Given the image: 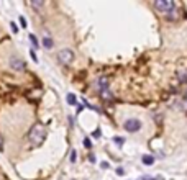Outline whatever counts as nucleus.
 <instances>
[{"mask_svg":"<svg viewBox=\"0 0 187 180\" xmlns=\"http://www.w3.org/2000/svg\"><path fill=\"white\" fill-rule=\"evenodd\" d=\"M10 69H13V70H23V69H25V62H23L20 58H17V56H12V58H10Z\"/></svg>","mask_w":187,"mask_h":180,"instance_id":"obj_5","label":"nucleus"},{"mask_svg":"<svg viewBox=\"0 0 187 180\" xmlns=\"http://www.w3.org/2000/svg\"><path fill=\"white\" fill-rule=\"evenodd\" d=\"M143 164L145 165H153L154 164V157H153V156H143Z\"/></svg>","mask_w":187,"mask_h":180,"instance_id":"obj_9","label":"nucleus"},{"mask_svg":"<svg viewBox=\"0 0 187 180\" xmlns=\"http://www.w3.org/2000/svg\"><path fill=\"white\" fill-rule=\"evenodd\" d=\"M113 141H115V143H117L118 146H122L125 139H123V138H120V136H117V138H113Z\"/></svg>","mask_w":187,"mask_h":180,"instance_id":"obj_14","label":"nucleus"},{"mask_svg":"<svg viewBox=\"0 0 187 180\" xmlns=\"http://www.w3.org/2000/svg\"><path fill=\"white\" fill-rule=\"evenodd\" d=\"M89 160H90V162H95V156L90 154V156H89Z\"/></svg>","mask_w":187,"mask_h":180,"instance_id":"obj_21","label":"nucleus"},{"mask_svg":"<svg viewBox=\"0 0 187 180\" xmlns=\"http://www.w3.org/2000/svg\"><path fill=\"white\" fill-rule=\"evenodd\" d=\"M30 5H31L33 8H40L43 3H41V2H30Z\"/></svg>","mask_w":187,"mask_h":180,"instance_id":"obj_15","label":"nucleus"},{"mask_svg":"<svg viewBox=\"0 0 187 180\" xmlns=\"http://www.w3.org/2000/svg\"><path fill=\"white\" fill-rule=\"evenodd\" d=\"M30 56H31V59L35 61V62H38V58H36V53H35V49H31V51H30Z\"/></svg>","mask_w":187,"mask_h":180,"instance_id":"obj_16","label":"nucleus"},{"mask_svg":"<svg viewBox=\"0 0 187 180\" xmlns=\"http://www.w3.org/2000/svg\"><path fill=\"white\" fill-rule=\"evenodd\" d=\"M176 8H174V10H172L171 13H167V18H169V20H176V18H177V15H176Z\"/></svg>","mask_w":187,"mask_h":180,"instance_id":"obj_13","label":"nucleus"},{"mask_svg":"<svg viewBox=\"0 0 187 180\" xmlns=\"http://www.w3.org/2000/svg\"><path fill=\"white\" fill-rule=\"evenodd\" d=\"M117 174H118V175H123V174H125V170H123L122 167H118V169H117Z\"/></svg>","mask_w":187,"mask_h":180,"instance_id":"obj_20","label":"nucleus"},{"mask_svg":"<svg viewBox=\"0 0 187 180\" xmlns=\"http://www.w3.org/2000/svg\"><path fill=\"white\" fill-rule=\"evenodd\" d=\"M10 26H12V31H13V33H17V31H18V28H17V25H15V23H12Z\"/></svg>","mask_w":187,"mask_h":180,"instance_id":"obj_19","label":"nucleus"},{"mask_svg":"<svg viewBox=\"0 0 187 180\" xmlns=\"http://www.w3.org/2000/svg\"><path fill=\"white\" fill-rule=\"evenodd\" d=\"M100 95H102V97L105 98V100H110V98L113 97L112 93H110V90H105V92H102V93H100Z\"/></svg>","mask_w":187,"mask_h":180,"instance_id":"obj_10","label":"nucleus"},{"mask_svg":"<svg viewBox=\"0 0 187 180\" xmlns=\"http://www.w3.org/2000/svg\"><path fill=\"white\" fill-rule=\"evenodd\" d=\"M154 8L159 10L161 13H171L176 8V5H174V2H171V0H156Z\"/></svg>","mask_w":187,"mask_h":180,"instance_id":"obj_2","label":"nucleus"},{"mask_svg":"<svg viewBox=\"0 0 187 180\" xmlns=\"http://www.w3.org/2000/svg\"><path fill=\"white\" fill-rule=\"evenodd\" d=\"M43 46H45L46 49H51V48H53V39H51L49 36H45V38H43Z\"/></svg>","mask_w":187,"mask_h":180,"instance_id":"obj_8","label":"nucleus"},{"mask_svg":"<svg viewBox=\"0 0 187 180\" xmlns=\"http://www.w3.org/2000/svg\"><path fill=\"white\" fill-rule=\"evenodd\" d=\"M95 88H97L100 93L105 92V90H108V79L107 77H99L97 80H95Z\"/></svg>","mask_w":187,"mask_h":180,"instance_id":"obj_6","label":"nucleus"},{"mask_svg":"<svg viewBox=\"0 0 187 180\" xmlns=\"http://www.w3.org/2000/svg\"><path fill=\"white\" fill-rule=\"evenodd\" d=\"M99 136H100V131L97 129V131H95V133H94V138H99Z\"/></svg>","mask_w":187,"mask_h":180,"instance_id":"obj_22","label":"nucleus"},{"mask_svg":"<svg viewBox=\"0 0 187 180\" xmlns=\"http://www.w3.org/2000/svg\"><path fill=\"white\" fill-rule=\"evenodd\" d=\"M123 126H125V129H127L128 133H136L141 128V121L136 120V118H130V120L125 121Z\"/></svg>","mask_w":187,"mask_h":180,"instance_id":"obj_4","label":"nucleus"},{"mask_svg":"<svg viewBox=\"0 0 187 180\" xmlns=\"http://www.w3.org/2000/svg\"><path fill=\"white\" fill-rule=\"evenodd\" d=\"M57 59H59V62L62 66H69L74 61V53L71 49H61L57 53Z\"/></svg>","mask_w":187,"mask_h":180,"instance_id":"obj_3","label":"nucleus"},{"mask_svg":"<svg viewBox=\"0 0 187 180\" xmlns=\"http://www.w3.org/2000/svg\"><path fill=\"white\" fill-rule=\"evenodd\" d=\"M30 41H31V44H33V49L38 48V41H36V36L35 35H30Z\"/></svg>","mask_w":187,"mask_h":180,"instance_id":"obj_11","label":"nucleus"},{"mask_svg":"<svg viewBox=\"0 0 187 180\" xmlns=\"http://www.w3.org/2000/svg\"><path fill=\"white\" fill-rule=\"evenodd\" d=\"M84 146H85V148H92V143H90V141L85 138V139H84Z\"/></svg>","mask_w":187,"mask_h":180,"instance_id":"obj_17","label":"nucleus"},{"mask_svg":"<svg viewBox=\"0 0 187 180\" xmlns=\"http://www.w3.org/2000/svg\"><path fill=\"white\" fill-rule=\"evenodd\" d=\"M20 25H21L23 28H26V20H25L23 17H20Z\"/></svg>","mask_w":187,"mask_h":180,"instance_id":"obj_18","label":"nucleus"},{"mask_svg":"<svg viewBox=\"0 0 187 180\" xmlns=\"http://www.w3.org/2000/svg\"><path fill=\"white\" fill-rule=\"evenodd\" d=\"M45 139H46V128L38 123V125H35L30 131V141H31V144L40 146V144H43Z\"/></svg>","mask_w":187,"mask_h":180,"instance_id":"obj_1","label":"nucleus"},{"mask_svg":"<svg viewBox=\"0 0 187 180\" xmlns=\"http://www.w3.org/2000/svg\"><path fill=\"white\" fill-rule=\"evenodd\" d=\"M77 160V152H76V149L71 151V162H76Z\"/></svg>","mask_w":187,"mask_h":180,"instance_id":"obj_12","label":"nucleus"},{"mask_svg":"<svg viewBox=\"0 0 187 180\" xmlns=\"http://www.w3.org/2000/svg\"><path fill=\"white\" fill-rule=\"evenodd\" d=\"M66 100H68V103H69V105H72V107H76V105H77V98H76V95H74V93H68Z\"/></svg>","mask_w":187,"mask_h":180,"instance_id":"obj_7","label":"nucleus"}]
</instances>
